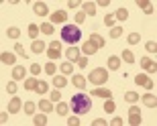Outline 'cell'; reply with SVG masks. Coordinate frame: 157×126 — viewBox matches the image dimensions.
<instances>
[{"mask_svg":"<svg viewBox=\"0 0 157 126\" xmlns=\"http://www.w3.org/2000/svg\"><path fill=\"white\" fill-rule=\"evenodd\" d=\"M18 35L21 33H18L17 27H10V29H8V37H10V39H18Z\"/></svg>","mask_w":157,"mask_h":126,"instance_id":"b9f144b4","label":"cell"},{"mask_svg":"<svg viewBox=\"0 0 157 126\" xmlns=\"http://www.w3.org/2000/svg\"><path fill=\"white\" fill-rule=\"evenodd\" d=\"M33 122H35L37 126H45L47 124V116L45 114H37L35 118H33Z\"/></svg>","mask_w":157,"mask_h":126,"instance_id":"484cf974","label":"cell"},{"mask_svg":"<svg viewBox=\"0 0 157 126\" xmlns=\"http://www.w3.org/2000/svg\"><path fill=\"white\" fill-rule=\"evenodd\" d=\"M139 41H141V35L139 33H131V35H128V43H131V45H137Z\"/></svg>","mask_w":157,"mask_h":126,"instance_id":"d6a6232c","label":"cell"},{"mask_svg":"<svg viewBox=\"0 0 157 126\" xmlns=\"http://www.w3.org/2000/svg\"><path fill=\"white\" fill-rule=\"evenodd\" d=\"M90 43H92V45L96 47V49H100V47H104V39H102L100 35H96V33H94L92 37H90Z\"/></svg>","mask_w":157,"mask_h":126,"instance_id":"d6986e66","label":"cell"},{"mask_svg":"<svg viewBox=\"0 0 157 126\" xmlns=\"http://www.w3.org/2000/svg\"><path fill=\"white\" fill-rule=\"evenodd\" d=\"M106 124H108V122H106V120H102V118H96V120L92 122V126H106Z\"/></svg>","mask_w":157,"mask_h":126,"instance_id":"681fc988","label":"cell"},{"mask_svg":"<svg viewBox=\"0 0 157 126\" xmlns=\"http://www.w3.org/2000/svg\"><path fill=\"white\" fill-rule=\"evenodd\" d=\"M61 39L65 43H78L82 39V31L78 24H63V29H61Z\"/></svg>","mask_w":157,"mask_h":126,"instance_id":"7a4b0ae2","label":"cell"},{"mask_svg":"<svg viewBox=\"0 0 157 126\" xmlns=\"http://www.w3.org/2000/svg\"><path fill=\"white\" fill-rule=\"evenodd\" d=\"M51 20H53V23H65V20H67V12H65V10L53 12V14H51Z\"/></svg>","mask_w":157,"mask_h":126,"instance_id":"9c48e42d","label":"cell"},{"mask_svg":"<svg viewBox=\"0 0 157 126\" xmlns=\"http://www.w3.org/2000/svg\"><path fill=\"white\" fill-rule=\"evenodd\" d=\"M90 96H98V98H110V96H112V92H110V90H106V87H94Z\"/></svg>","mask_w":157,"mask_h":126,"instance_id":"ba28073f","label":"cell"},{"mask_svg":"<svg viewBox=\"0 0 157 126\" xmlns=\"http://www.w3.org/2000/svg\"><path fill=\"white\" fill-rule=\"evenodd\" d=\"M108 67H110V69H118V67H121V57H114V55L108 57Z\"/></svg>","mask_w":157,"mask_h":126,"instance_id":"603a6c76","label":"cell"},{"mask_svg":"<svg viewBox=\"0 0 157 126\" xmlns=\"http://www.w3.org/2000/svg\"><path fill=\"white\" fill-rule=\"evenodd\" d=\"M76 63L80 65V67H86V65H88V59H86V57H78V61H76Z\"/></svg>","mask_w":157,"mask_h":126,"instance_id":"f907efd6","label":"cell"},{"mask_svg":"<svg viewBox=\"0 0 157 126\" xmlns=\"http://www.w3.org/2000/svg\"><path fill=\"white\" fill-rule=\"evenodd\" d=\"M137 6H139L141 10H145L147 14H153V2H147V0H139V2H137Z\"/></svg>","mask_w":157,"mask_h":126,"instance_id":"5bb4252c","label":"cell"},{"mask_svg":"<svg viewBox=\"0 0 157 126\" xmlns=\"http://www.w3.org/2000/svg\"><path fill=\"white\" fill-rule=\"evenodd\" d=\"M35 90H37L39 94H47V83H45V81H37Z\"/></svg>","mask_w":157,"mask_h":126,"instance_id":"e575fe53","label":"cell"},{"mask_svg":"<svg viewBox=\"0 0 157 126\" xmlns=\"http://www.w3.org/2000/svg\"><path fill=\"white\" fill-rule=\"evenodd\" d=\"M88 80L92 81L94 86H102V83H106L108 81V71L106 69H102V67H96V69H92L90 71V77Z\"/></svg>","mask_w":157,"mask_h":126,"instance_id":"3957f363","label":"cell"},{"mask_svg":"<svg viewBox=\"0 0 157 126\" xmlns=\"http://www.w3.org/2000/svg\"><path fill=\"white\" fill-rule=\"evenodd\" d=\"M135 81H137V86L147 87V90H153V86H155V81H153L151 77H147L145 73H139L137 77H135Z\"/></svg>","mask_w":157,"mask_h":126,"instance_id":"5b68a950","label":"cell"},{"mask_svg":"<svg viewBox=\"0 0 157 126\" xmlns=\"http://www.w3.org/2000/svg\"><path fill=\"white\" fill-rule=\"evenodd\" d=\"M104 24L112 29V27H114V14H106L104 17Z\"/></svg>","mask_w":157,"mask_h":126,"instance_id":"74e56055","label":"cell"},{"mask_svg":"<svg viewBox=\"0 0 157 126\" xmlns=\"http://www.w3.org/2000/svg\"><path fill=\"white\" fill-rule=\"evenodd\" d=\"M121 35H122V29H121V27H112V29H110V37H112V39H118Z\"/></svg>","mask_w":157,"mask_h":126,"instance_id":"d590c367","label":"cell"},{"mask_svg":"<svg viewBox=\"0 0 157 126\" xmlns=\"http://www.w3.org/2000/svg\"><path fill=\"white\" fill-rule=\"evenodd\" d=\"M39 29H41V33H43V35H51V33H53V27H51L49 23H43Z\"/></svg>","mask_w":157,"mask_h":126,"instance_id":"f546056e","label":"cell"},{"mask_svg":"<svg viewBox=\"0 0 157 126\" xmlns=\"http://www.w3.org/2000/svg\"><path fill=\"white\" fill-rule=\"evenodd\" d=\"M71 83H74L76 87H80V90H84V87H86V77H84V75H74Z\"/></svg>","mask_w":157,"mask_h":126,"instance_id":"ac0fdd59","label":"cell"},{"mask_svg":"<svg viewBox=\"0 0 157 126\" xmlns=\"http://www.w3.org/2000/svg\"><path fill=\"white\" fill-rule=\"evenodd\" d=\"M23 108H25V112H27V114H33V112H35V104H33V102H27V104H25V106H23Z\"/></svg>","mask_w":157,"mask_h":126,"instance_id":"f35d334b","label":"cell"},{"mask_svg":"<svg viewBox=\"0 0 157 126\" xmlns=\"http://www.w3.org/2000/svg\"><path fill=\"white\" fill-rule=\"evenodd\" d=\"M45 71L49 75H53V73H55V63H47V65H45Z\"/></svg>","mask_w":157,"mask_h":126,"instance_id":"7dc6e473","label":"cell"},{"mask_svg":"<svg viewBox=\"0 0 157 126\" xmlns=\"http://www.w3.org/2000/svg\"><path fill=\"white\" fill-rule=\"evenodd\" d=\"M49 98H51V102H59V100H61V94H59L57 90H53V92L49 94Z\"/></svg>","mask_w":157,"mask_h":126,"instance_id":"ee69618b","label":"cell"},{"mask_svg":"<svg viewBox=\"0 0 157 126\" xmlns=\"http://www.w3.org/2000/svg\"><path fill=\"white\" fill-rule=\"evenodd\" d=\"M17 90H18L17 81H10V83H8V86H6V92H8V94H17Z\"/></svg>","mask_w":157,"mask_h":126,"instance_id":"ab89813d","label":"cell"},{"mask_svg":"<svg viewBox=\"0 0 157 126\" xmlns=\"http://www.w3.org/2000/svg\"><path fill=\"white\" fill-rule=\"evenodd\" d=\"M90 108H92V100H90V96L80 94V96L71 98V110H74L76 114H86V112H90Z\"/></svg>","mask_w":157,"mask_h":126,"instance_id":"6da1fadb","label":"cell"},{"mask_svg":"<svg viewBox=\"0 0 157 126\" xmlns=\"http://www.w3.org/2000/svg\"><path fill=\"white\" fill-rule=\"evenodd\" d=\"M147 51H149V53H155L157 51V45H155V41H147Z\"/></svg>","mask_w":157,"mask_h":126,"instance_id":"7bdbcfd3","label":"cell"},{"mask_svg":"<svg viewBox=\"0 0 157 126\" xmlns=\"http://www.w3.org/2000/svg\"><path fill=\"white\" fill-rule=\"evenodd\" d=\"M112 124L114 126H122V118H112Z\"/></svg>","mask_w":157,"mask_h":126,"instance_id":"816d5d0a","label":"cell"},{"mask_svg":"<svg viewBox=\"0 0 157 126\" xmlns=\"http://www.w3.org/2000/svg\"><path fill=\"white\" fill-rule=\"evenodd\" d=\"M45 51V43L43 41H35L33 43V53H43Z\"/></svg>","mask_w":157,"mask_h":126,"instance_id":"4316f807","label":"cell"},{"mask_svg":"<svg viewBox=\"0 0 157 126\" xmlns=\"http://www.w3.org/2000/svg\"><path fill=\"white\" fill-rule=\"evenodd\" d=\"M114 108H117V104H114V100H108V98H106L104 110H106V112H114Z\"/></svg>","mask_w":157,"mask_h":126,"instance_id":"1f68e13d","label":"cell"},{"mask_svg":"<svg viewBox=\"0 0 157 126\" xmlns=\"http://www.w3.org/2000/svg\"><path fill=\"white\" fill-rule=\"evenodd\" d=\"M31 73H33V75L41 73V65H39V63H33V65H31Z\"/></svg>","mask_w":157,"mask_h":126,"instance_id":"bcb514c9","label":"cell"},{"mask_svg":"<svg viewBox=\"0 0 157 126\" xmlns=\"http://www.w3.org/2000/svg\"><path fill=\"white\" fill-rule=\"evenodd\" d=\"M84 20H86V14H84V10H80V12L76 14V24H82Z\"/></svg>","mask_w":157,"mask_h":126,"instance_id":"f6af8a7d","label":"cell"},{"mask_svg":"<svg viewBox=\"0 0 157 126\" xmlns=\"http://www.w3.org/2000/svg\"><path fill=\"white\" fill-rule=\"evenodd\" d=\"M37 80H25V90H35Z\"/></svg>","mask_w":157,"mask_h":126,"instance_id":"60d3db41","label":"cell"},{"mask_svg":"<svg viewBox=\"0 0 157 126\" xmlns=\"http://www.w3.org/2000/svg\"><path fill=\"white\" fill-rule=\"evenodd\" d=\"M122 59H124L127 63H133V61H135V55L128 51V49H124V51H122Z\"/></svg>","mask_w":157,"mask_h":126,"instance_id":"4dcf8cb0","label":"cell"},{"mask_svg":"<svg viewBox=\"0 0 157 126\" xmlns=\"http://www.w3.org/2000/svg\"><path fill=\"white\" fill-rule=\"evenodd\" d=\"M65 83H67V80H65V75L61 73V75H55L53 77V86L55 87H65Z\"/></svg>","mask_w":157,"mask_h":126,"instance_id":"ffe728a7","label":"cell"},{"mask_svg":"<svg viewBox=\"0 0 157 126\" xmlns=\"http://www.w3.org/2000/svg\"><path fill=\"white\" fill-rule=\"evenodd\" d=\"M55 112H57L59 116H67V104L59 102V104H57V108H55Z\"/></svg>","mask_w":157,"mask_h":126,"instance_id":"83f0119b","label":"cell"},{"mask_svg":"<svg viewBox=\"0 0 157 126\" xmlns=\"http://www.w3.org/2000/svg\"><path fill=\"white\" fill-rule=\"evenodd\" d=\"M82 51L86 53V55H92V53H96V51H98V49H96V47H94L92 43L88 41V43H84V47H82Z\"/></svg>","mask_w":157,"mask_h":126,"instance_id":"cb8c5ba5","label":"cell"},{"mask_svg":"<svg viewBox=\"0 0 157 126\" xmlns=\"http://www.w3.org/2000/svg\"><path fill=\"white\" fill-rule=\"evenodd\" d=\"M141 67L145 69V71H149V73H155L157 71V65H155V61H153V59H141Z\"/></svg>","mask_w":157,"mask_h":126,"instance_id":"52a82bcc","label":"cell"},{"mask_svg":"<svg viewBox=\"0 0 157 126\" xmlns=\"http://www.w3.org/2000/svg\"><path fill=\"white\" fill-rule=\"evenodd\" d=\"M67 124H70V126H78V124H80V118H78V116H71L70 120H67Z\"/></svg>","mask_w":157,"mask_h":126,"instance_id":"c3c4849f","label":"cell"},{"mask_svg":"<svg viewBox=\"0 0 157 126\" xmlns=\"http://www.w3.org/2000/svg\"><path fill=\"white\" fill-rule=\"evenodd\" d=\"M0 61H2V63H6V65H12V63H17V57H14V53L4 51L2 55H0Z\"/></svg>","mask_w":157,"mask_h":126,"instance_id":"30bf717a","label":"cell"},{"mask_svg":"<svg viewBox=\"0 0 157 126\" xmlns=\"http://www.w3.org/2000/svg\"><path fill=\"white\" fill-rule=\"evenodd\" d=\"M39 108H41V112H51V110H53L51 100H41V102H39Z\"/></svg>","mask_w":157,"mask_h":126,"instance_id":"44dd1931","label":"cell"},{"mask_svg":"<svg viewBox=\"0 0 157 126\" xmlns=\"http://www.w3.org/2000/svg\"><path fill=\"white\" fill-rule=\"evenodd\" d=\"M82 10H84V14H94L96 17V4L94 2H82Z\"/></svg>","mask_w":157,"mask_h":126,"instance_id":"7c38bea8","label":"cell"},{"mask_svg":"<svg viewBox=\"0 0 157 126\" xmlns=\"http://www.w3.org/2000/svg\"><path fill=\"white\" fill-rule=\"evenodd\" d=\"M21 106H23V104H21V100L14 96L10 100V104H8V112H12V114H14V112H18V110H21Z\"/></svg>","mask_w":157,"mask_h":126,"instance_id":"2e32d148","label":"cell"},{"mask_svg":"<svg viewBox=\"0 0 157 126\" xmlns=\"http://www.w3.org/2000/svg\"><path fill=\"white\" fill-rule=\"evenodd\" d=\"M47 55H49V59H59L61 57V43L53 41L51 45H49V49H47Z\"/></svg>","mask_w":157,"mask_h":126,"instance_id":"277c9868","label":"cell"},{"mask_svg":"<svg viewBox=\"0 0 157 126\" xmlns=\"http://www.w3.org/2000/svg\"><path fill=\"white\" fill-rule=\"evenodd\" d=\"M71 71H74V65H71V63H61V73L63 75L71 73Z\"/></svg>","mask_w":157,"mask_h":126,"instance_id":"836d02e7","label":"cell"},{"mask_svg":"<svg viewBox=\"0 0 157 126\" xmlns=\"http://www.w3.org/2000/svg\"><path fill=\"white\" fill-rule=\"evenodd\" d=\"M124 100L131 102V104H135V102H139V100H141V96H139V94H135V92H127V94H124Z\"/></svg>","mask_w":157,"mask_h":126,"instance_id":"7402d4cb","label":"cell"},{"mask_svg":"<svg viewBox=\"0 0 157 126\" xmlns=\"http://www.w3.org/2000/svg\"><path fill=\"white\" fill-rule=\"evenodd\" d=\"M114 18H118V20H127L128 18V10L127 8H118L117 14H114Z\"/></svg>","mask_w":157,"mask_h":126,"instance_id":"d4e9b609","label":"cell"},{"mask_svg":"<svg viewBox=\"0 0 157 126\" xmlns=\"http://www.w3.org/2000/svg\"><path fill=\"white\" fill-rule=\"evenodd\" d=\"M141 100H143V104H145V106H149V108H155V106H157V100H155V96H153V94H145Z\"/></svg>","mask_w":157,"mask_h":126,"instance_id":"9a60e30c","label":"cell"},{"mask_svg":"<svg viewBox=\"0 0 157 126\" xmlns=\"http://www.w3.org/2000/svg\"><path fill=\"white\" fill-rule=\"evenodd\" d=\"M65 55H67V59H71V61H78V57H80V49H78V47H70V49L65 51Z\"/></svg>","mask_w":157,"mask_h":126,"instance_id":"e0dca14e","label":"cell"},{"mask_svg":"<svg viewBox=\"0 0 157 126\" xmlns=\"http://www.w3.org/2000/svg\"><path fill=\"white\" fill-rule=\"evenodd\" d=\"M41 33V29L37 27V24H29V37L31 39H37V35Z\"/></svg>","mask_w":157,"mask_h":126,"instance_id":"f1b7e54d","label":"cell"},{"mask_svg":"<svg viewBox=\"0 0 157 126\" xmlns=\"http://www.w3.org/2000/svg\"><path fill=\"white\" fill-rule=\"evenodd\" d=\"M25 75H27V69L23 65H17L14 71H12V80H25Z\"/></svg>","mask_w":157,"mask_h":126,"instance_id":"4fadbf2b","label":"cell"},{"mask_svg":"<svg viewBox=\"0 0 157 126\" xmlns=\"http://www.w3.org/2000/svg\"><path fill=\"white\" fill-rule=\"evenodd\" d=\"M33 10H35L37 17H45V14H47V4H43V2H35V4H33Z\"/></svg>","mask_w":157,"mask_h":126,"instance_id":"8fae6325","label":"cell"},{"mask_svg":"<svg viewBox=\"0 0 157 126\" xmlns=\"http://www.w3.org/2000/svg\"><path fill=\"white\" fill-rule=\"evenodd\" d=\"M128 112H131V114H128V124L131 126H139L141 124V110L137 108V106H133Z\"/></svg>","mask_w":157,"mask_h":126,"instance_id":"8992f818","label":"cell"},{"mask_svg":"<svg viewBox=\"0 0 157 126\" xmlns=\"http://www.w3.org/2000/svg\"><path fill=\"white\" fill-rule=\"evenodd\" d=\"M14 51H17V55H21V57H27V51H25V47L21 45V43L14 45Z\"/></svg>","mask_w":157,"mask_h":126,"instance_id":"8d00e7d4","label":"cell"}]
</instances>
